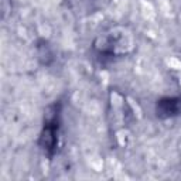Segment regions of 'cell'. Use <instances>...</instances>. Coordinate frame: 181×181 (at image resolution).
Wrapping results in <instances>:
<instances>
[{"mask_svg":"<svg viewBox=\"0 0 181 181\" xmlns=\"http://www.w3.org/2000/svg\"><path fill=\"white\" fill-rule=\"evenodd\" d=\"M143 6H144V9H143V10H144V16H146V17H153V16H154V13H153V9H152V6H150V4H149V3H143Z\"/></svg>","mask_w":181,"mask_h":181,"instance_id":"6da1fadb","label":"cell"},{"mask_svg":"<svg viewBox=\"0 0 181 181\" xmlns=\"http://www.w3.org/2000/svg\"><path fill=\"white\" fill-rule=\"evenodd\" d=\"M169 64L171 65L174 70H181V62H180V61H177L175 58H171V59H170Z\"/></svg>","mask_w":181,"mask_h":181,"instance_id":"7a4b0ae2","label":"cell"}]
</instances>
